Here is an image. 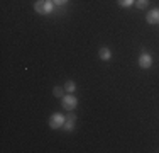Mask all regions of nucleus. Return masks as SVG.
<instances>
[{
  "mask_svg": "<svg viewBox=\"0 0 159 153\" xmlns=\"http://www.w3.org/2000/svg\"><path fill=\"white\" fill-rule=\"evenodd\" d=\"M139 67L144 68V70H147V68L152 67V56L149 55V53L144 51L141 56H139Z\"/></svg>",
  "mask_w": 159,
  "mask_h": 153,
  "instance_id": "obj_4",
  "label": "nucleus"
},
{
  "mask_svg": "<svg viewBox=\"0 0 159 153\" xmlns=\"http://www.w3.org/2000/svg\"><path fill=\"white\" fill-rule=\"evenodd\" d=\"M63 128H64V131L70 133V131H73V129H75V122H73V121H66Z\"/></svg>",
  "mask_w": 159,
  "mask_h": 153,
  "instance_id": "obj_11",
  "label": "nucleus"
},
{
  "mask_svg": "<svg viewBox=\"0 0 159 153\" xmlns=\"http://www.w3.org/2000/svg\"><path fill=\"white\" fill-rule=\"evenodd\" d=\"M117 3H119L120 7H124V9H127V7H132L135 3V0H117Z\"/></svg>",
  "mask_w": 159,
  "mask_h": 153,
  "instance_id": "obj_8",
  "label": "nucleus"
},
{
  "mask_svg": "<svg viewBox=\"0 0 159 153\" xmlns=\"http://www.w3.org/2000/svg\"><path fill=\"white\" fill-rule=\"evenodd\" d=\"M64 122H66V116L61 114V112H54V114H51V117H49V126H51L52 129L63 128Z\"/></svg>",
  "mask_w": 159,
  "mask_h": 153,
  "instance_id": "obj_2",
  "label": "nucleus"
},
{
  "mask_svg": "<svg viewBox=\"0 0 159 153\" xmlns=\"http://www.w3.org/2000/svg\"><path fill=\"white\" fill-rule=\"evenodd\" d=\"M61 106H63V109H66V111H73L75 107L78 106V99L75 97V95H63L61 97Z\"/></svg>",
  "mask_w": 159,
  "mask_h": 153,
  "instance_id": "obj_3",
  "label": "nucleus"
},
{
  "mask_svg": "<svg viewBox=\"0 0 159 153\" xmlns=\"http://www.w3.org/2000/svg\"><path fill=\"white\" fill-rule=\"evenodd\" d=\"M137 9H141V10H144L147 5H149V0H135V3H134Z\"/></svg>",
  "mask_w": 159,
  "mask_h": 153,
  "instance_id": "obj_9",
  "label": "nucleus"
},
{
  "mask_svg": "<svg viewBox=\"0 0 159 153\" xmlns=\"http://www.w3.org/2000/svg\"><path fill=\"white\" fill-rule=\"evenodd\" d=\"M66 2H68V0H52V3H54V5H64Z\"/></svg>",
  "mask_w": 159,
  "mask_h": 153,
  "instance_id": "obj_13",
  "label": "nucleus"
},
{
  "mask_svg": "<svg viewBox=\"0 0 159 153\" xmlns=\"http://www.w3.org/2000/svg\"><path fill=\"white\" fill-rule=\"evenodd\" d=\"M64 90H66L68 94H73V92L76 90V83H75L73 80H68V82L64 83Z\"/></svg>",
  "mask_w": 159,
  "mask_h": 153,
  "instance_id": "obj_7",
  "label": "nucleus"
},
{
  "mask_svg": "<svg viewBox=\"0 0 159 153\" xmlns=\"http://www.w3.org/2000/svg\"><path fill=\"white\" fill-rule=\"evenodd\" d=\"M147 24H159V9L149 10V14H146Z\"/></svg>",
  "mask_w": 159,
  "mask_h": 153,
  "instance_id": "obj_5",
  "label": "nucleus"
},
{
  "mask_svg": "<svg viewBox=\"0 0 159 153\" xmlns=\"http://www.w3.org/2000/svg\"><path fill=\"white\" fill-rule=\"evenodd\" d=\"M98 56H100L102 61H108V60L112 58V51H110L108 48H105V46H103V48H100V51H98Z\"/></svg>",
  "mask_w": 159,
  "mask_h": 153,
  "instance_id": "obj_6",
  "label": "nucleus"
},
{
  "mask_svg": "<svg viewBox=\"0 0 159 153\" xmlns=\"http://www.w3.org/2000/svg\"><path fill=\"white\" fill-rule=\"evenodd\" d=\"M66 121H76V114H75L73 112V111H70V114H68V116H66Z\"/></svg>",
  "mask_w": 159,
  "mask_h": 153,
  "instance_id": "obj_12",
  "label": "nucleus"
},
{
  "mask_svg": "<svg viewBox=\"0 0 159 153\" xmlns=\"http://www.w3.org/2000/svg\"><path fill=\"white\" fill-rule=\"evenodd\" d=\"M52 9H54L52 0H37V2L34 3V10L41 15H46L49 12H52Z\"/></svg>",
  "mask_w": 159,
  "mask_h": 153,
  "instance_id": "obj_1",
  "label": "nucleus"
},
{
  "mask_svg": "<svg viewBox=\"0 0 159 153\" xmlns=\"http://www.w3.org/2000/svg\"><path fill=\"white\" fill-rule=\"evenodd\" d=\"M64 92H66V90H64V87H54V89H52V94H54L56 97H63Z\"/></svg>",
  "mask_w": 159,
  "mask_h": 153,
  "instance_id": "obj_10",
  "label": "nucleus"
}]
</instances>
